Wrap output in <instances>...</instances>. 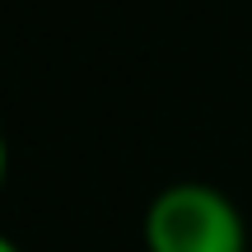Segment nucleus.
<instances>
[{
	"label": "nucleus",
	"instance_id": "3",
	"mask_svg": "<svg viewBox=\"0 0 252 252\" xmlns=\"http://www.w3.org/2000/svg\"><path fill=\"white\" fill-rule=\"evenodd\" d=\"M0 252H19V248H14V243H9V238H5V234H0Z\"/></svg>",
	"mask_w": 252,
	"mask_h": 252
},
{
	"label": "nucleus",
	"instance_id": "2",
	"mask_svg": "<svg viewBox=\"0 0 252 252\" xmlns=\"http://www.w3.org/2000/svg\"><path fill=\"white\" fill-rule=\"evenodd\" d=\"M0 182H5V135H0Z\"/></svg>",
	"mask_w": 252,
	"mask_h": 252
},
{
	"label": "nucleus",
	"instance_id": "1",
	"mask_svg": "<svg viewBox=\"0 0 252 252\" xmlns=\"http://www.w3.org/2000/svg\"><path fill=\"white\" fill-rule=\"evenodd\" d=\"M145 243L150 252H248V234L224 191L178 182L154 196L145 215Z\"/></svg>",
	"mask_w": 252,
	"mask_h": 252
}]
</instances>
